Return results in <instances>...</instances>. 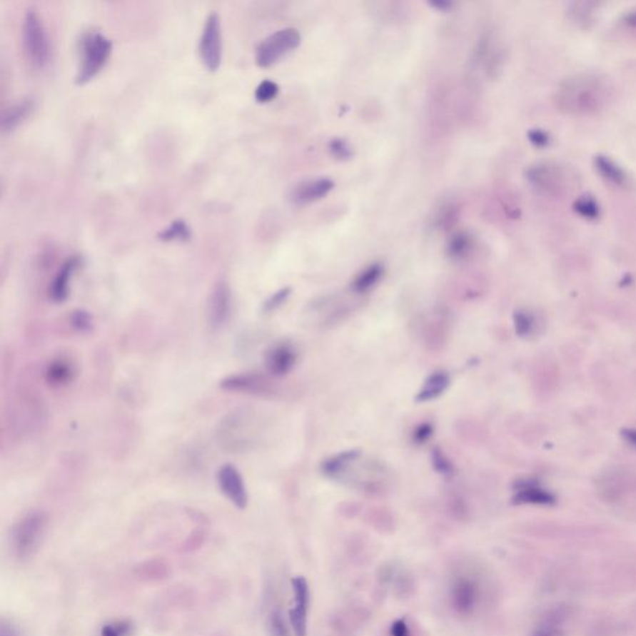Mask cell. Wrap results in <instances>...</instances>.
Returning a JSON list of instances; mask_svg holds the SVG:
<instances>
[{"label": "cell", "instance_id": "5b68a950", "mask_svg": "<svg viewBox=\"0 0 636 636\" xmlns=\"http://www.w3.org/2000/svg\"><path fill=\"white\" fill-rule=\"evenodd\" d=\"M560 163L543 161L527 169L526 178L535 191L545 196H560L570 186V176Z\"/></svg>", "mask_w": 636, "mask_h": 636}, {"label": "cell", "instance_id": "6da1fadb", "mask_svg": "<svg viewBox=\"0 0 636 636\" xmlns=\"http://www.w3.org/2000/svg\"><path fill=\"white\" fill-rule=\"evenodd\" d=\"M614 99V86L605 75L583 71L565 77L555 90V106L565 113L595 115L605 110Z\"/></svg>", "mask_w": 636, "mask_h": 636}, {"label": "cell", "instance_id": "8d00e7d4", "mask_svg": "<svg viewBox=\"0 0 636 636\" xmlns=\"http://www.w3.org/2000/svg\"><path fill=\"white\" fill-rule=\"evenodd\" d=\"M562 632L558 627L555 625H543L535 630L532 636H562Z\"/></svg>", "mask_w": 636, "mask_h": 636}, {"label": "cell", "instance_id": "d590c367", "mask_svg": "<svg viewBox=\"0 0 636 636\" xmlns=\"http://www.w3.org/2000/svg\"><path fill=\"white\" fill-rule=\"evenodd\" d=\"M528 138H530L532 143L536 144L538 147L548 146V143H550V137H548V134L543 132V131H540V129H533V131H531V132L528 133Z\"/></svg>", "mask_w": 636, "mask_h": 636}, {"label": "cell", "instance_id": "836d02e7", "mask_svg": "<svg viewBox=\"0 0 636 636\" xmlns=\"http://www.w3.org/2000/svg\"><path fill=\"white\" fill-rule=\"evenodd\" d=\"M433 434H434V426L429 423H424L416 426L415 430L413 431V441L416 445H423L430 439Z\"/></svg>", "mask_w": 636, "mask_h": 636}, {"label": "cell", "instance_id": "d6986e66", "mask_svg": "<svg viewBox=\"0 0 636 636\" xmlns=\"http://www.w3.org/2000/svg\"><path fill=\"white\" fill-rule=\"evenodd\" d=\"M34 110L33 99H24L5 111L1 117V129L10 132L23 123Z\"/></svg>", "mask_w": 636, "mask_h": 636}, {"label": "cell", "instance_id": "e575fe53", "mask_svg": "<svg viewBox=\"0 0 636 636\" xmlns=\"http://www.w3.org/2000/svg\"><path fill=\"white\" fill-rule=\"evenodd\" d=\"M390 636H410V629L405 619H397L389 629Z\"/></svg>", "mask_w": 636, "mask_h": 636}, {"label": "cell", "instance_id": "30bf717a", "mask_svg": "<svg viewBox=\"0 0 636 636\" xmlns=\"http://www.w3.org/2000/svg\"><path fill=\"white\" fill-rule=\"evenodd\" d=\"M218 486L221 493L234 505L235 508H243L248 506L249 496L245 486V481L239 470L233 465H223L216 474Z\"/></svg>", "mask_w": 636, "mask_h": 636}, {"label": "cell", "instance_id": "3957f363", "mask_svg": "<svg viewBox=\"0 0 636 636\" xmlns=\"http://www.w3.org/2000/svg\"><path fill=\"white\" fill-rule=\"evenodd\" d=\"M46 516L43 512H29L11 532V550L16 558L26 560L36 552L46 531Z\"/></svg>", "mask_w": 636, "mask_h": 636}, {"label": "cell", "instance_id": "2e32d148", "mask_svg": "<svg viewBox=\"0 0 636 636\" xmlns=\"http://www.w3.org/2000/svg\"><path fill=\"white\" fill-rule=\"evenodd\" d=\"M594 167L604 181H607L615 187L625 188L630 183V179L627 177V173L624 171V168L620 167L614 159L609 158L607 156H597L594 158Z\"/></svg>", "mask_w": 636, "mask_h": 636}, {"label": "cell", "instance_id": "ba28073f", "mask_svg": "<svg viewBox=\"0 0 636 636\" xmlns=\"http://www.w3.org/2000/svg\"><path fill=\"white\" fill-rule=\"evenodd\" d=\"M292 592L295 603L288 612V622L295 636H307L308 609H310V585L305 577L292 579Z\"/></svg>", "mask_w": 636, "mask_h": 636}, {"label": "cell", "instance_id": "4dcf8cb0", "mask_svg": "<svg viewBox=\"0 0 636 636\" xmlns=\"http://www.w3.org/2000/svg\"><path fill=\"white\" fill-rule=\"evenodd\" d=\"M290 293H291L290 287H285V288H281L278 292H275L273 296L270 297L268 301L263 303V312L270 313V312L276 311L278 307L283 306V303L286 302L287 298L290 296Z\"/></svg>", "mask_w": 636, "mask_h": 636}, {"label": "cell", "instance_id": "8fae6325", "mask_svg": "<svg viewBox=\"0 0 636 636\" xmlns=\"http://www.w3.org/2000/svg\"><path fill=\"white\" fill-rule=\"evenodd\" d=\"M233 308V297L228 283L221 280L211 291L208 305V320L213 328H221L229 320Z\"/></svg>", "mask_w": 636, "mask_h": 636}, {"label": "cell", "instance_id": "5bb4252c", "mask_svg": "<svg viewBox=\"0 0 636 636\" xmlns=\"http://www.w3.org/2000/svg\"><path fill=\"white\" fill-rule=\"evenodd\" d=\"M297 353L288 343H278L266 353V368L275 377H283L290 373L296 364Z\"/></svg>", "mask_w": 636, "mask_h": 636}, {"label": "cell", "instance_id": "f1b7e54d", "mask_svg": "<svg viewBox=\"0 0 636 636\" xmlns=\"http://www.w3.org/2000/svg\"><path fill=\"white\" fill-rule=\"evenodd\" d=\"M328 149H330V154L335 158L340 159V161H347L353 154V151L350 148V143L345 138L330 139Z\"/></svg>", "mask_w": 636, "mask_h": 636}, {"label": "cell", "instance_id": "74e56055", "mask_svg": "<svg viewBox=\"0 0 636 636\" xmlns=\"http://www.w3.org/2000/svg\"><path fill=\"white\" fill-rule=\"evenodd\" d=\"M127 627L122 625H105L101 630V636H125Z\"/></svg>", "mask_w": 636, "mask_h": 636}, {"label": "cell", "instance_id": "4fadbf2b", "mask_svg": "<svg viewBox=\"0 0 636 636\" xmlns=\"http://www.w3.org/2000/svg\"><path fill=\"white\" fill-rule=\"evenodd\" d=\"M221 387L228 392L245 394H265L270 392V384L263 375L254 373L231 374L221 382Z\"/></svg>", "mask_w": 636, "mask_h": 636}, {"label": "cell", "instance_id": "7a4b0ae2", "mask_svg": "<svg viewBox=\"0 0 636 636\" xmlns=\"http://www.w3.org/2000/svg\"><path fill=\"white\" fill-rule=\"evenodd\" d=\"M23 46L31 66L43 70L50 61L48 34L36 10L30 8L23 20Z\"/></svg>", "mask_w": 636, "mask_h": 636}, {"label": "cell", "instance_id": "ab89813d", "mask_svg": "<svg viewBox=\"0 0 636 636\" xmlns=\"http://www.w3.org/2000/svg\"><path fill=\"white\" fill-rule=\"evenodd\" d=\"M624 23L629 28H632V29H636V8L635 9L630 10L629 13L625 14L624 16Z\"/></svg>", "mask_w": 636, "mask_h": 636}, {"label": "cell", "instance_id": "277c9868", "mask_svg": "<svg viewBox=\"0 0 636 636\" xmlns=\"http://www.w3.org/2000/svg\"><path fill=\"white\" fill-rule=\"evenodd\" d=\"M112 43L104 34L91 31L81 41V63L76 75L77 85H84L102 70L110 58Z\"/></svg>", "mask_w": 636, "mask_h": 636}, {"label": "cell", "instance_id": "9a60e30c", "mask_svg": "<svg viewBox=\"0 0 636 636\" xmlns=\"http://www.w3.org/2000/svg\"><path fill=\"white\" fill-rule=\"evenodd\" d=\"M79 266V258H67L63 263V266L59 268L56 276L54 278L53 283L50 287V297L54 302H64L70 293V283L72 276Z\"/></svg>", "mask_w": 636, "mask_h": 636}, {"label": "cell", "instance_id": "d4e9b609", "mask_svg": "<svg viewBox=\"0 0 636 636\" xmlns=\"http://www.w3.org/2000/svg\"><path fill=\"white\" fill-rule=\"evenodd\" d=\"M268 629L270 636H290L288 622L280 609H273V612H270Z\"/></svg>", "mask_w": 636, "mask_h": 636}, {"label": "cell", "instance_id": "484cf974", "mask_svg": "<svg viewBox=\"0 0 636 636\" xmlns=\"http://www.w3.org/2000/svg\"><path fill=\"white\" fill-rule=\"evenodd\" d=\"M574 209L578 211L579 216L590 221H595L600 216V206H598V201L592 196H585L579 198L574 204Z\"/></svg>", "mask_w": 636, "mask_h": 636}, {"label": "cell", "instance_id": "8992f818", "mask_svg": "<svg viewBox=\"0 0 636 636\" xmlns=\"http://www.w3.org/2000/svg\"><path fill=\"white\" fill-rule=\"evenodd\" d=\"M301 44V35L293 28H286L271 34L258 44L255 60L260 67H270L296 50Z\"/></svg>", "mask_w": 636, "mask_h": 636}, {"label": "cell", "instance_id": "e0dca14e", "mask_svg": "<svg viewBox=\"0 0 636 636\" xmlns=\"http://www.w3.org/2000/svg\"><path fill=\"white\" fill-rule=\"evenodd\" d=\"M383 275H384V266L382 263H370L353 278V281L350 283V288H352V291L358 293V295L367 293V292L372 291L374 287L378 285L379 281L382 280Z\"/></svg>", "mask_w": 636, "mask_h": 636}, {"label": "cell", "instance_id": "d6a6232c", "mask_svg": "<svg viewBox=\"0 0 636 636\" xmlns=\"http://www.w3.org/2000/svg\"><path fill=\"white\" fill-rule=\"evenodd\" d=\"M71 323L80 332H90L92 330V318L87 312L76 311L72 313Z\"/></svg>", "mask_w": 636, "mask_h": 636}, {"label": "cell", "instance_id": "52a82bcc", "mask_svg": "<svg viewBox=\"0 0 636 636\" xmlns=\"http://www.w3.org/2000/svg\"><path fill=\"white\" fill-rule=\"evenodd\" d=\"M201 61L211 71H216L221 67L223 58V41H221V18L216 11L206 18L201 36Z\"/></svg>", "mask_w": 636, "mask_h": 636}, {"label": "cell", "instance_id": "83f0119b", "mask_svg": "<svg viewBox=\"0 0 636 636\" xmlns=\"http://www.w3.org/2000/svg\"><path fill=\"white\" fill-rule=\"evenodd\" d=\"M431 463H433L436 473L444 475V476H451L454 474V466L446 458L445 454L438 448L433 450V453H431Z\"/></svg>", "mask_w": 636, "mask_h": 636}, {"label": "cell", "instance_id": "7c38bea8", "mask_svg": "<svg viewBox=\"0 0 636 636\" xmlns=\"http://www.w3.org/2000/svg\"><path fill=\"white\" fill-rule=\"evenodd\" d=\"M335 188V182L330 178H316L298 183L292 188L290 201L296 206H307L323 199Z\"/></svg>", "mask_w": 636, "mask_h": 636}, {"label": "cell", "instance_id": "4316f807", "mask_svg": "<svg viewBox=\"0 0 636 636\" xmlns=\"http://www.w3.org/2000/svg\"><path fill=\"white\" fill-rule=\"evenodd\" d=\"M278 91H280V87L276 82L271 81V80H263L255 90V99L260 104H266V102L273 101L278 96Z\"/></svg>", "mask_w": 636, "mask_h": 636}, {"label": "cell", "instance_id": "ac0fdd59", "mask_svg": "<svg viewBox=\"0 0 636 636\" xmlns=\"http://www.w3.org/2000/svg\"><path fill=\"white\" fill-rule=\"evenodd\" d=\"M74 375H75L74 364L69 359L60 357L54 359L53 362L49 364L45 378L51 387H64L71 382Z\"/></svg>", "mask_w": 636, "mask_h": 636}, {"label": "cell", "instance_id": "9c48e42d", "mask_svg": "<svg viewBox=\"0 0 636 636\" xmlns=\"http://www.w3.org/2000/svg\"><path fill=\"white\" fill-rule=\"evenodd\" d=\"M450 604L459 615H471L478 607L480 600V587L478 582L469 575H461L454 579L450 587Z\"/></svg>", "mask_w": 636, "mask_h": 636}, {"label": "cell", "instance_id": "44dd1931", "mask_svg": "<svg viewBox=\"0 0 636 636\" xmlns=\"http://www.w3.org/2000/svg\"><path fill=\"white\" fill-rule=\"evenodd\" d=\"M360 453L358 450H350L345 451L340 454L335 455L330 459L325 460L322 465V471L325 476L330 478H340L345 473V470L348 469L354 460L358 459Z\"/></svg>", "mask_w": 636, "mask_h": 636}, {"label": "cell", "instance_id": "f35d334b", "mask_svg": "<svg viewBox=\"0 0 636 636\" xmlns=\"http://www.w3.org/2000/svg\"><path fill=\"white\" fill-rule=\"evenodd\" d=\"M0 635L1 636H20L18 630L15 629L11 624H6V622H3L1 624V632H0Z\"/></svg>", "mask_w": 636, "mask_h": 636}, {"label": "cell", "instance_id": "7402d4cb", "mask_svg": "<svg viewBox=\"0 0 636 636\" xmlns=\"http://www.w3.org/2000/svg\"><path fill=\"white\" fill-rule=\"evenodd\" d=\"M474 246V240L471 238V235L466 231H459L456 234L451 236V239L448 243V255L454 260H461L465 258L471 253Z\"/></svg>", "mask_w": 636, "mask_h": 636}, {"label": "cell", "instance_id": "1f68e13d", "mask_svg": "<svg viewBox=\"0 0 636 636\" xmlns=\"http://www.w3.org/2000/svg\"><path fill=\"white\" fill-rule=\"evenodd\" d=\"M515 325H516L517 333L520 335H527L531 333L535 325L533 317L528 312L518 311L515 315Z\"/></svg>", "mask_w": 636, "mask_h": 636}, {"label": "cell", "instance_id": "603a6c76", "mask_svg": "<svg viewBox=\"0 0 636 636\" xmlns=\"http://www.w3.org/2000/svg\"><path fill=\"white\" fill-rule=\"evenodd\" d=\"M515 503H535V505H550L553 503L552 495L545 493L541 488L532 485H523L521 488L517 491L515 496Z\"/></svg>", "mask_w": 636, "mask_h": 636}, {"label": "cell", "instance_id": "f546056e", "mask_svg": "<svg viewBox=\"0 0 636 636\" xmlns=\"http://www.w3.org/2000/svg\"><path fill=\"white\" fill-rule=\"evenodd\" d=\"M595 4L592 3H577L573 5V8L570 9V16L572 19L575 20L578 24L588 25L589 21H592V15H593V6Z\"/></svg>", "mask_w": 636, "mask_h": 636}, {"label": "cell", "instance_id": "cb8c5ba5", "mask_svg": "<svg viewBox=\"0 0 636 636\" xmlns=\"http://www.w3.org/2000/svg\"><path fill=\"white\" fill-rule=\"evenodd\" d=\"M162 241H188L191 239V229L184 221H176L158 235Z\"/></svg>", "mask_w": 636, "mask_h": 636}, {"label": "cell", "instance_id": "60d3db41", "mask_svg": "<svg viewBox=\"0 0 636 636\" xmlns=\"http://www.w3.org/2000/svg\"><path fill=\"white\" fill-rule=\"evenodd\" d=\"M430 5L433 8H435V9L438 10H443V11H448V10L451 9V8L454 6V4H453L451 1H446V0H443V1H441V0L433 1V3H430Z\"/></svg>", "mask_w": 636, "mask_h": 636}, {"label": "cell", "instance_id": "ffe728a7", "mask_svg": "<svg viewBox=\"0 0 636 636\" xmlns=\"http://www.w3.org/2000/svg\"><path fill=\"white\" fill-rule=\"evenodd\" d=\"M450 384L449 374L445 372H435L426 379L420 392L416 395V402L425 403L434 400L445 392Z\"/></svg>", "mask_w": 636, "mask_h": 636}]
</instances>
